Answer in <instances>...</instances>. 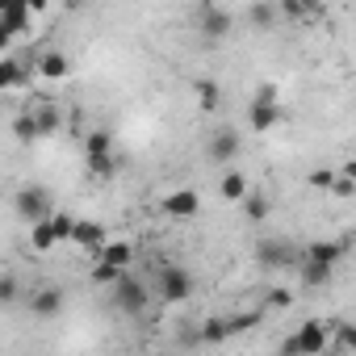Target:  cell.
I'll return each mask as SVG.
<instances>
[{
    "label": "cell",
    "instance_id": "obj_13",
    "mask_svg": "<svg viewBox=\"0 0 356 356\" xmlns=\"http://www.w3.org/2000/svg\"><path fill=\"white\" fill-rule=\"evenodd\" d=\"M331 273H335V264H323V260H306V256H298V277H302L306 289H323V285H331Z\"/></svg>",
    "mask_w": 356,
    "mask_h": 356
},
{
    "label": "cell",
    "instance_id": "obj_2",
    "mask_svg": "<svg viewBox=\"0 0 356 356\" xmlns=\"http://www.w3.org/2000/svg\"><path fill=\"white\" fill-rule=\"evenodd\" d=\"M109 298H113V310H122V314H130V318H138V314L151 306V289H147L138 277H130L126 268H122L118 281L109 285Z\"/></svg>",
    "mask_w": 356,
    "mask_h": 356
},
{
    "label": "cell",
    "instance_id": "obj_24",
    "mask_svg": "<svg viewBox=\"0 0 356 356\" xmlns=\"http://www.w3.org/2000/svg\"><path fill=\"white\" fill-rule=\"evenodd\" d=\"M193 88H197V101H202V109H206V113H214V109L222 105V88H218L214 80H197Z\"/></svg>",
    "mask_w": 356,
    "mask_h": 356
},
{
    "label": "cell",
    "instance_id": "obj_5",
    "mask_svg": "<svg viewBox=\"0 0 356 356\" xmlns=\"http://www.w3.org/2000/svg\"><path fill=\"white\" fill-rule=\"evenodd\" d=\"M13 210H17L22 222H42V218H51L55 206H51V193L42 185H22L17 197H13Z\"/></svg>",
    "mask_w": 356,
    "mask_h": 356
},
{
    "label": "cell",
    "instance_id": "obj_26",
    "mask_svg": "<svg viewBox=\"0 0 356 356\" xmlns=\"http://www.w3.org/2000/svg\"><path fill=\"white\" fill-rule=\"evenodd\" d=\"M13 138H17V143H38V122H34V113H17V118H13Z\"/></svg>",
    "mask_w": 356,
    "mask_h": 356
},
{
    "label": "cell",
    "instance_id": "obj_31",
    "mask_svg": "<svg viewBox=\"0 0 356 356\" xmlns=\"http://www.w3.org/2000/svg\"><path fill=\"white\" fill-rule=\"evenodd\" d=\"M118 273H122V268H113V264H105V260H92V281H97V285H113Z\"/></svg>",
    "mask_w": 356,
    "mask_h": 356
},
{
    "label": "cell",
    "instance_id": "obj_32",
    "mask_svg": "<svg viewBox=\"0 0 356 356\" xmlns=\"http://www.w3.org/2000/svg\"><path fill=\"white\" fill-rule=\"evenodd\" d=\"M268 306H273V310H289V306H293V293H289V289H273V293H268Z\"/></svg>",
    "mask_w": 356,
    "mask_h": 356
},
{
    "label": "cell",
    "instance_id": "obj_33",
    "mask_svg": "<svg viewBox=\"0 0 356 356\" xmlns=\"http://www.w3.org/2000/svg\"><path fill=\"white\" fill-rule=\"evenodd\" d=\"M331 176H335L331 168H314V172H310V189H323V193H327V185H331Z\"/></svg>",
    "mask_w": 356,
    "mask_h": 356
},
{
    "label": "cell",
    "instance_id": "obj_25",
    "mask_svg": "<svg viewBox=\"0 0 356 356\" xmlns=\"http://www.w3.org/2000/svg\"><path fill=\"white\" fill-rule=\"evenodd\" d=\"M331 331H335V339H327V352H352L356 348V331L348 323H331Z\"/></svg>",
    "mask_w": 356,
    "mask_h": 356
},
{
    "label": "cell",
    "instance_id": "obj_17",
    "mask_svg": "<svg viewBox=\"0 0 356 356\" xmlns=\"http://www.w3.org/2000/svg\"><path fill=\"white\" fill-rule=\"evenodd\" d=\"M239 206H243L248 222H264V218H268V210H273V206H268V197H264L260 189H248V193L239 197Z\"/></svg>",
    "mask_w": 356,
    "mask_h": 356
},
{
    "label": "cell",
    "instance_id": "obj_15",
    "mask_svg": "<svg viewBox=\"0 0 356 356\" xmlns=\"http://www.w3.org/2000/svg\"><path fill=\"white\" fill-rule=\"evenodd\" d=\"M30 17H34V13H30V5H26V0H13V5H9L5 13H0V26H5L13 38H22V34L30 30Z\"/></svg>",
    "mask_w": 356,
    "mask_h": 356
},
{
    "label": "cell",
    "instance_id": "obj_14",
    "mask_svg": "<svg viewBox=\"0 0 356 356\" xmlns=\"http://www.w3.org/2000/svg\"><path fill=\"white\" fill-rule=\"evenodd\" d=\"M197 30L206 34V38H227L231 34V13L227 9H202V22H197Z\"/></svg>",
    "mask_w": 356,
    "mask_h": 356
},
{
    "label": "cell",
    "instance_id": "obj_20",
    "mask_svg": "<svg viewBox=\"0 0 356 356\" xmlns=\"http://www.w3.org/2000/svg\"><path fill=\"white\" fill-rule=\"evenodd\" d=\"M231 335H235V331H231V318H206L202 331H197L202 343H227Z\"/></svg>",
    "mask_w": 356,
    "mask_h": 356
},
{
    "label": "cell",
    "instance_id": "obj_38",
    "mask_svg": "<svg viewBox=\"0 0 356 356\" xmlns=\"http://www.w3.org/2000/svg\"><path fill=\"white\" fill-rule=\"evenodd\" d=\"M9 5H13V0H0V13H5V9H9Z\"/></svg>",
    "mask_w": 356,
    "mask_h": 356
},
{
    "label": "cell",
    "instance_id": "obj_7",
    "mask_svg": "<svg viewBox=\"0 0 356 356\" xmlns=\"http://www.w3.org/2000/svg\"><path fill=\"white\" fill-rule=\"evenodd\" d=\"M202 210V197H197V189H172L163 202H159V214H168V218H193Z\"/></svg>",
    "mask_w": 356,
    "mask_h": 356
},
{
    "label": "cell",
    "instance_id": "obj_16",
    "mask_svg": "<svg viewBox=\"0 0 356 356\" xmlns=\"http://www.w3.org/2000/svg\"><path fill=\"white\" fill-rule=\"evenodd\" d=\"M92 260H105V264H113V268H130V260H134V243H126V239H118V243H101Z\"/></svg>",
    "mask_w": 356,
    "mask_h": 356
},
{
    "label": "cell",
    "instance_id": "obj_10",
    "mask_svg": "<svg viewBox=\"0 0 356 356\" xmlns=\"http://www.w3.org/2000/svg\"><path fill=\"white\" fill-rule=\"evenodd\" d=\"M239 155V134L231 130V126H218L214 134H210V159L214 163H231Z\"/></svg>",
    "mask_w": 356,
    "mask_h": 356
},
{
    "label": "cell",
    "instance_id": "obj_23",
    "mask_svg": "<svg viewBox=\"0 0 356 356\" xmlns=\"http://www.w3.org/2000/svg\"><path fill=\"white\" fill-rule=\"evenodd\" d=\"M248 22H252V30H273L277 26V9L268 5V0H260V5L248 9Z\"/></svg>",
    "mask_w": 356,
    "mask_h": 356
},
{
    "label": "cell",
    "instance_id": "obj_21",
    "mask_svg": "<svg viewBox=\"0 0 356 356\" xmlns=\"http://www.w3.org/2000/svg\"><path fill=\"white\" fill-rule=\"evenodd\" d=\"M248 189H252V185H248V176H243V172H222V181H218V193H222L227 202H239Z\"/></svg>",
    "mask_w": 356,
    "mask_h": 356
},
{
    "label": "cell",
    "instance_id": "obj_6",
    "mask_svg": "<svg viewBox=\"0 0 356 356\" xmlns=\"http://www.w3.org/2000/svg\"><path fill=\"white\" fill-rule=\"evenodd\" d=\"M256 260L264 268H289V264H298V248L289 239H260L256 243Z\"/></svg>",
    "mask_w": 356,
    "mask_h": 356
},
{
    "label": "cell",
    "instance_id": "obj_28",
    "mask_svg": "<svg viewBox=\"0 0 356 356\" xmlns=\"http://www.w3.org/2000/svg\"><path fill=\"white\" fill-rule=\"evenodd\" d=\"M13 302H22V281L13 273H5L0 277V306H13Z\"/></svg>",
    "mask_w": 356,
    "mask_h": 356
},
{
    "label": "cell",
    "instance_id": "obj_18",
    "mask_svg": "<svg viewBox=\"0 0 356 356\" xmlns=\"http://www.w3.org/2000/svg\"><path fill=\"white\" fill-rule=\"evenodd\" d=\"M30 248H34V252H55V248H59L51 218H42V222H30Z\"/></svg>",
    "mask_w": 356,
    "mask_h": 356
},
{
    "label": "cell",
    "instance_id": "obj_12",
    "mask_svg": "<svg viewBox=\"0 0 356 356\" xmlns=\"http://www.w3.org/2000/svg\"><path fill=\"white\" fill-rule=\"evenodd\" d=\"M72 243H76V248H84V252H88V260H92V256H97V248L105 243V231H101V222L76 218V227H72Z\"/></svg>",
    "mask_w": 356,
    "mask_h": 356
},
{
    "label": "cell",
    "instance_id": "obj_19",
    "mask_svg": "<svg viewBox=\"0 0 356 356\" xmlns=\"http://www.w3.org/2000/svg\"><path fill=\"white\" fill-rule=\"evenodd\" d=\"M38 72H42L47 80H63V76L72 72V63H67V55H63V51H47V55L38 59Z\"/></svg>",
    "mask_w": 356,
    "mask_h": 356
},
{
    "label": "cell",
    "instance_id": "obj_8",
    "mask_svg": "<svg viewBox=\"0 0 356 356\" xmlns=\"http://www.w3.org/2000/svg\"><path fill=\"white\" fill-rule=\"evenodd\" d=\"M30 314H34V318H55V314H63V289H59V285H38V289H30Z\"/></svg>",
    "mask_w": 356,
    "mask_h": 356
},
{
    "label": "cell",
    "instance_id": "obj_9",
    "mask_svg": "<svg viewBox=\"0 0 356 356\" xmlns=\"http://www.w3.org/2000/svg\"><path fill=\"white\" fill-rule=\"evenodd\" d=\"M348 252H352V239H314V243H306L298 256H306V260H323V264H339Z\"/></svg>",
    "mask_w": 356,
    "mask_h": 356
},
{
    "label": "cell",
    "instance_id": "obj_27",
    "mask_svg": "<svg viewBox=\"0 0 356 356\" xmlns=\"http://www.w3.org/2000/svg\"><path fill=\"white\" fill-rule=\"evenodd\" d=\"M327 193H335V197H343V202H348V197L356 193V181H352V172H348V168L331 176V185H327Z\"/></svg>",
    "mask_w": 356,
    "mask_h": 356
},
{
    "label": "cell",
    "instance_id": "obj_11",
    "mask_svg": "<svg viewBox=\"0 0 356 356\" xmlns=\"http://www.w3.org/2000/svg\"><path fill=\"white\" fill-rule=\"evenodd\" d=\"M281 118H285V109H281L277 101H252V105H248V122H252V130H260V134L273 130Z\"/></svg>",
    "mask_w": 356,
    "mask_h": 356
},
{
    "label": "cell",
    "instance_id": "obj_4",
    "mask_svg": "<svg viewBox=\"0 0 356 356\" xmlns=\"http://www.w3.org/2000/svg\"><path fill=\"white\" fill-rule=\"evenodd\" d=\"M155 298L168 302V306L189 302V298H193V273L181 268V264H163V268L155 273Z\"/></svg>",
    "mask_w": 356,
    "mask_h": 356
},
{
    "label": "cell",
    "instance_id": "obj_30",
    "mask_svg": "<svg viewBox=\"0 0 356 356\" xmlns=\"http://www.w3.org/2000/svg\"><path fill=\"white\" fill-rule=\"evenodd\" d=\"M51 227H55V239H59V243H67V239H72L76 218H72V214H55V210H51Z\"/></svg>",
    "mask_w": 356,
    "mask_h": 356
},
{
    "label": "cell",
    "instance_id": "obj_29",
    "mask_svg": "<svg viewBox=\"0 0 356 356\" xmlns=\"http://www.w3.org/2000/svg\"><path fill=\"white\" fill-rule=\"evenodd\" d=\"M13 84H22V67L13 59H0V92H9Z\"/></svg>",
    "mask_w": 356,
    "mask_h": 356
},
{
    "label": "cell",
    "instance_id": "obj_1",
    "mask_svg": "<svg viewBox=\"0 0 356 356\" xmlns=\"http://www.w3.org/2000/svg\"><path fill=\"white\" fill-rule=\"evenodd\" d=\"M84 163H88V176H97V181H109V176L126 163V155H118L113 134L97 126V130L84 134Z\"/></svg>",
    "mask_w": 356,
    "mask_h": 356
},
{
    "label": "cell",
    "instance_id": "obj_35",
    "mask_svg": "<svg viewBox=\"0 0 356 356\" xmlns=\"http://www.w3.org/2000/svg\"><path fill=\"white\" fill-rule=\"evenodd\" d=\"M9 47H13V34H9V30H5V26H0V55H5V51H9Z\"/></svg>",
    "mask_w": 356,
    "mask_h": 356
},
{
    "label": "cell",
    "instance_id": "obj_22",
    "mask_svg": "<svg viewBox=\"0 0 356 356\" xmlns=\"http://www.w3.org/2000/svg\"><path fill=\"white\" fill-rule=\"evenodd\" d=\"M34 122H38V138H47V134H55L63 126V109L59 105H42V109H34Z\"/></svg>",
    "mask_w": 356,
    "mask_h": 356
},
{
    "label": "cell",
    "instance_id": "obj_37",
    "mask_svg": "<svg viewBox=\"0 0 356 356\" xmlns=\"http://www.w3.org/2000/svg\"><path fill=\"white\" fill-rule=\"evenodd\" d=\"M63 5H67V9H84V5H88V0H63Z\"/></svg>",
    "mask_w": 356,
    "mask_h": 356
},
{
    "label": "cell",
    "instance_id": "obj_3",
    "mask_svg": "<svg viewBox=\"0 0 356 356\" xmlns=\"http://www.w3.org/2000/svg\"><path fill=\"white\" fill-rule=\"evenodd\" d=\"M327 339H331V323L306 318V323L281 343V352H289V356H323V352H327Z\"/></svg>",
    "mask_w": 356,
    "mask_h": 356
},
{
    "label": "cell",
    "instance_id": "obj_36",
    "mask_svg": "<svg viewBox=\"0 0 356 356\" xmlns=\"http://www.w3.org/2000/svg\"><path fill=\"white\" fill-rule=\"evenodd\" d=\"M26 5H30V13H47V5H51V0H26Z\"/></svg>",
    "mask_w": 356,
    "mask_h": 356
},
{
    "label": "cell",
    "instance_id": "obj_34",
    "mask_svg": "<svg viewBox=\"0 0 356 356\" xmlns=\"http://www.w3.org/2000/svg\"><path fill=\"white\" fill-rule=\"evenodd\" d=\"M277 97H281V92H277V84H260L252 101H277Z\"/></svg>",
    "mask_w": 356,
    "mask_h": 356
}]
</instances>
